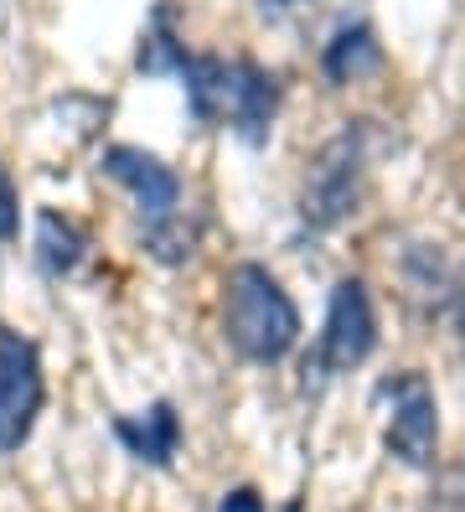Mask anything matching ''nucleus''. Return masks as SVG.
Wrapping results in <instances>:
<instances>
[{"label": "nucleus", "mask_w": 465, "mask_h": 512, "mask_svg": "<svg viewBox=\"0 0 465 512\" xmlns=\"http://www.w3.org/2000/svg\"><path fill=\"white\" fill-rule=\"evenodd\" d=\"M186 99L202 125L238 130L248 145L269 140L274 109H279V78L264 73L248 57H186Z\"/></svg>", "instance_id": "nucleus-1"}, {"label": "nucleus", "mask_w": 465, "mask_h": 512, "mask_svg": "<svg viewBox=\"0 0 465 512\" xmlns=\"http://www.w3.org/2000/svg\"><path fill=\"white\" fill-rule=\"evenodd\" d=\"M223 337L248 363H279L300 337V311L264 264H233L223 280Z\"/></svg>", "instance_id": "nucleus-2"}, {"label": "nucleus", "mask_w": 465, "mask_h": 512, "mask_svg": "<svg viewBox=\"0 0 465 512\" xmlns=\"http://www.w3.org/2000/svg\"><path fill=\"white\" fill-rule=\"evenodd\" d=\"M362 187H367V130L347 125L310 161L305 187H300V218L321 233L341 228L362 207Z\"/></svg>", "instance_id": "nucleus-3"}, {"label": "nucleus", "mask_w": 465, "mask_h": 512, "mask_svg": "<svg viewBox=\"0 0 465 512\" xmlns=\"http://www.w3.org/2000/svg\"><path fill=\"white\" fill-rule=\"evenodd\" d=\"M47 399V383H42V357L26 337L6 331L0 337V456L26 445L31 425L42 414Z\"/></svg>", "instance_id": "nucleus-4"}, {"label": "nucleus", "mask_w": 465, "mask_h": 512, "mask_svg": "<svg viewBox=\"0 0 465 512\" xmlns=\"http://www.w3.org/2000/svg\"><path fill=\"white\" fill-rule=\"evenodd\" d=\"M383 394H393V414H388V430L383 445L388 456H398L403 466H434V445H440V414H434V394L419 373H403L393 378Z\"/></svg>", "instance_id": "nucleus-5"}, {"label": "nucleus", "mask_w": 465, "mask_h": 512, "mask_svg": "<svg viewBox=\"0 0 465 512\" xmlns=\"http://www.w3.org/2000/svg\"><path fill=\"white\" fill-rule=\"evenodd\" d=\"M378 347V316H372V295L362 280H341L331 290V311L321 331V368L326 373H352L367 363V352Z\"/></svg>", "instance_id": "nucleus-6"}, {"label": "nucleus", "mask_w": 465, "mask_h": 512, "mask_svg": "<svg viewBox=\"0 0 465 512\" xmlns=\"http://www.w3.org/2000/svg\"><path fill=\"white\" fill-rule=\"evenodd\" d=\"M104 171L114 176L119 187H130V197H135V207L145 213V223H155V218H166V213H176V207H181L176 171L161 156L140 150V145H109L104 150Z\"/></svg>", "instance_id": "nucleus-7"}, {"label": "nucleus", "mask_w": 465, "mask_h": 512, "mask_svg": "<svg viewBox=\"0 0 465 512\" xmlns=\"http://www.w3.org/2000/svg\"><path fill=\"white\" fill-rule=\"evenodd\" d=\"M114 435H119L124 445H130V456H135V461L171 466L176 445H181V419H176V409L161 399V404H150L140 419H119Z\"/></svg>", "instance_id": "nucleus-8"}, {"label": "nucleus", "mask_w": 465, "mask_h": 512, "mask_svg": "<svg viewBox=\"0 0 465 512\" xmlns=\"http://www.w3.org/2000/svg\"><path fill=\"white\" fill-rule=\"evenodd\" d=\"M83 254H88V228L78 218L52 213V207L37 213V259H42V269L52 280H68L83 264Z\"/></svg>", "instance_id": "nucleus-9"}, {"label": "nucleus", "mask_w": 465, "mask_h": 512, "mask_svg": "<svg viewBox=\"0 0 465 512\" xmlns=\"http://www.w3.org/2000/svg\"><path fill=\"white\" fill-rule=\"evenodd\" d=\"M321 68H326V78L331 83H362V78H372L383 68V47H378V37L367 32V26H347V32H336L331 37V47H326V57H321Z\"/></svg>", "instance_id": "nucleus-10"}, {"label": "nucleus", "mask_w": 465, "mask_h": 512, "mask_svg": "<svg viewBox=\"0 0 465 512\" xmlns=\"http://www.w3.org/2000/svg\"><path fill=\"white\" fill-rule=\"evenodd\" d=\"M140 73H181L186 68V47L176 37V6L171 0H161L145 26V37H140Z\"/></svg>", "instance_id": "nucleus-11"}, {"label": "nucleus", "mask_w": 465, "mask_h": 512, "mask_svg": "<svg viewBox=\"0 0 465 512\" xmlns=\"http://www.w3.org/2000/svg\"><path fill=\"white\" fill-rule=\"evenodd\" d=\"M145 254L155 264H186L197 254V223H186L181 213H166L145 228Z\"/></svg>", "instance_id": "nucleus-12"}, {"label": "nucleus", "mask_w": 465, "mask_h": 512, "mask_svg": "<svg viewBox=\"0 0 465 512\" xmlns=\"http://www.w3.org/2000/svg\"><path fill=\"white\" fill-rule=\"evenodd\" d=\"M16 228H21V202H16V182H11L6 161H0V244L16 238Z\"/></svg>", "instance_id": "nucleus-13"}, {"label": "nucleus", "mask_w": 465, "mask_h": 512, "mask_svg": "<svg viewBox=\"0 0 465 512\" xmlns=\"http://www.w3.org/2000/svg\"><path fill=\"white\" fill-rule=\"evenodd\" d=\"M217 512H264V497L254 487H233L223 502H217Z\"/></svg>", "instance_id": "nucleus-14"}, {"label": "nucleus", "mask_w": 465, "mask_h": 512, "mask_svg": "<svg viewBox=\"0 0 465 512\" xmlns=\"http://www.w3.org/2000/svg\"><path fill=\"white\" fill-rule=\"evenodd\" d=\"M455 326H460V342H465V275L455 280Z\"/></svg>", "instance_id": "nucleus-15"}, {"label": "nucleus", "mask_w": 465, "mask_h": 512, "mask_svg": "<svg viewBox=\"0 0 465 512\" xmlns=\"http://www.w3.org/2000/svg\"><path fill=\"white\" fill-rule=\"evenodd\" d=\"M274 6H285V0H274Z\"/></svg>", "instance_id": "nucleus-16"}]
</instances>
